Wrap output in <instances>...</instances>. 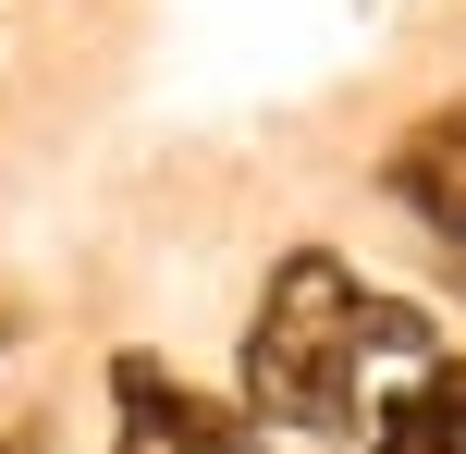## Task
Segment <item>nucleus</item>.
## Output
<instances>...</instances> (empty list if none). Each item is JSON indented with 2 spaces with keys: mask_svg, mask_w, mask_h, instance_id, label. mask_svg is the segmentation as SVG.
Returning a JSON list of instances; mask_svg holds the SVG:
<instances>
[{
  "mask_svg": "<svg viewBox=\"0 0 466 454\" xmlns=\"http://www.w3.org/2000/svg\"><path fill=\"white\" fill-rule=\"evenodd\" d=\"M442 344V319L405 308V295H369L331 246H295V258L270 270V295H258L246 319V418L258 430H307V442H344L356 418V368L369 357H430Z\"/></svg>",
  "mask_w": 466,
  "mask_h": 454,
  "instance_id": "nucleus-1",
  "label": "nucleus"
},
{
  "mask_svg": "<svg viewBox=\"0 0 466 454\" xmlns=\"http://www.w3.org/2000/svg\"><path fill=\"white\" fill-rule=\"evenodd\" d=\"M111 406H123L111 454H270V430H258L246 406H209V393L172 381L160 357H111Z\"/></svg>",
  "mask_w": 466,
  "mask_h": 454,
  "instance_id": "nucleus-2",
  "label": "nucleus"
},
{
  "mask_svg": "<svg viewBox=\"0 0 466 454\" xmlns=\"http://www.w3.org/2000/svg\"><path fill=\"white\" fill-rule=\"evenodd\" d=\"M380 185H393V197H405V209H418L442 246H466V111H430L418 136L380 160Z\"/></svg>",
  "mask_w": 466,
  "mask_h": 454,
  "instance_id": "nucleus-3",
  "label": "nucleus"
},
{
  "mask_svg": "<svg viewBox=\"0 0 466 454\" xmlns=\"http://www.w3.org/2000/svg\"><path fill=\"white\" fill-rule=\"evenodd\" d=\"M369 454H466V368H430V381H405L393 406H380Z\"/></svg>",
  "mask_w": 466,
  "mask_h": 454,
  "instance_id": "nucleus-4",
  "label": "nucleus"
}]
</instances>
